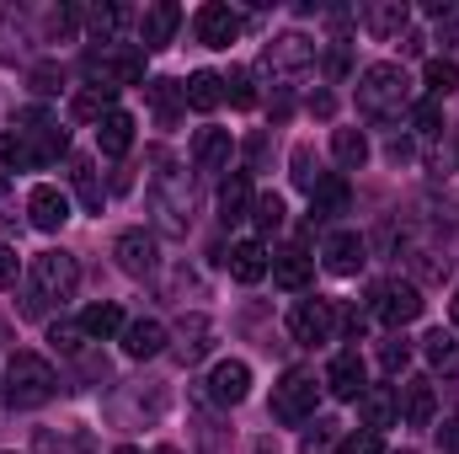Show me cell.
Listing matches in <instances>:
<instances>
[{"label": "cell", "mask_w": 459, "mask_h": 454, "mask_svg": "<svg viewBox=\"0 0 459 454\" xmlns=\"http://www.w3.org/2000/svg\"><path fill=\"white\" fill-rule=\"evenodd\" d=\"M144 97L155 102L160 123H177V118L187 113V97H182V86H177V81H144Z\"/></svg>", "instance_id": "30"}, {"label": "cell", "mask_w": 459, "mask_h": 454, "mask_svg": "<svg viewBox=\"0 0 459 454\" xmlns=\"http://www.w3.org/2000/svg\"><path fill=\"white\" fill-rule=\"evenodd\" d=\"M225 97H230V108H256L251 70H230V75H225Z\"/></svg>", "instance_id": "37"}, {"label": "cell", "mask_w": 459, "mask_h": 454, "mask_svg": "<svg viewBox=\"0 0 459 454\" xmlns=\"http://www.w3.org/2000/svg\"><path fill=\"white\" fill-rule=\"evenodd\" d=\"M54 385H59V380H54V363L38 358V353H16V358L5 363V380H0L11 412H32V406H43V401L54 396Z\"/></svg>", "instance_id": "2"}, {"label": "cell", "mask_w": 459, "mask_h": 454, "mask_svg": "<svg viewBox=\"0 0 459 454\" xmlns=\"http://www.w3.org/2000/svg\"><path fill=\"white\" fill-rule=\"evenodd\" d=\"M379 363H385L390 374H401V369L411 363V347H406V342H401V337H390V342H385V347H379Z\"/></svg>", "instance_id": "43"}, {"label": "cell", "mask_w": 459, "mask_h": 454, "mask_svg": "<svg viewBox=\"0 0 459 454\" xmlns=\"http://www.w3.org/2000/svg\"><path fill=\"white\" fill-rule=\"evenodd\" d=\"M422 353H428V363H433V369H444V374H455V369H459V337H455V332H444V327L422 337Z\"/></svg>", "instance_id": "33"}, {"label": "cell", "mask_w": 459, "mask_h": 454, "mask_svg": "<svg viewBox=\"0 0 459 454\" xmlns=\"http://www.w3.org/2000/svg\"><path fill=\"white\" fill-rule=\"evenodd\" d=\"M321 267H326V273H337V278H352V273L363 267V240H358L352 230L326 235V246H321Z\"/></svg>", "instance_id": "16"}, {"label": "cell", "mask_w": 459, "mask_h": 454, "mask_svg": "<svg viewBox=\"0 0 459 454\" xmlns=\"http://www.w3.org/2000/svg\"><path fill=\"white\" fill-rule=\"evenodd\" d=\"M48 342H54L59 353H81V342H86V332H81V327H54V332H48Z\"/></svg>", "instance_id": "45"}, {"label": "cell", "mask_w": 459, "mask_h": 454, "mask_svg": "<svg viewBox=\"0 0 459 454\" xmlns=\"http://www.w3.org/2000/svg\"><path fill=\"white\" fill-rule=\"evenodd\" d=\"M316 401H321V380L310 369H289L278 385H273V417L283 428H299L316 417Z\"/></svg>", "instance_id": "6"}, {"label": "cell", "mask_w": 459, "mask_h": 454, "mask_svg": "<svg viewBox=\"0 0 459 454\" xmlns=\"http://www.w3.org/2000/svg\"><path fill=\"white\" fill-rule=\"evenodd\" d=\"M422 86H428L433 102H444V97L459 86V65L455 59H428V65H422Z\"/></svg>", "instance_id": "34"}, {"label": "cell", "mask_w": 459, "mask_h": 454, "mask_svg": "<svg viewBox=\"0 0 459 454\" xmlns=\"http://www.w3.org/2000/svg\"><path fill=\"white\" fill-rule=\"evenodd\" d=\"M294 182H299L305 193H316V182H321V171H316V155H310V144H299V150H294Z\"/></svg>", "instance_id": "40"}, {"label": "cell", "mask_w": 459, "mask_h": 454, "mask_svg": "<svg viewBox=\"0 0 459 454\" xmlns=\"http://www.w3.org/2000/svg\"><path fill=\"white\" fill-rule=\"evenodd\" d=\"M113 102H117L113 86H86V92H75L70 118H75V123H102V118L113 113Z\"/></svg>", "instance_id": "28"}, {"label": "cell", "mask_w": 459, "mask_h": 454, "mask_svg": "<svg viewBox=\"0 0 459 454\" xmlns=\"http://www.w3.org/2000/svg\"><path fill=\"white\" fill-rule=\"evenodd\" d=\"M358 417H363V428H368V433H385V428H395V417H401V401H395V390H390V385H368V390L358 396Z\"/></svg>", "instance_id": "15"}, {"label": "cell", "mask_w": 459, "mask_h": 454, "mask_svg": "<svg viewBox=\"0 0 459 454\" xmlns=\"http://www.w3.org/2000/svg\"><path fill=\"white\" fill-rule=\"evenodd\" d=\"M337 450V423H316V433L299 439V454H332Z\"/></svg>", "instance_id": "39"}, {"label": "cell", "mask_w": 459, "mask_h": 454, "mask_svg": "<svg viewBox=\"0 0 459 454\" xmlns=\"http://www.w3.org/2000/svg\"><path fill=\"white\" fill-rule=\"evenodd\" d=\"M347 198H352V193H347L342 177H321L316 193H310V214H321V220H326V214H347Z\"/></svg>", "instance_id": "31"}, {"label": "cell", "mask_w": 459, "mask_h": 454, "mask_svg": "<svg viewBox=\"0 0 459 454\" xmlns=\"http://www.w3.org/2000/svg\"><path fill=\"white\" fill-rule=\"evenodd\" d=\"M230 155H235L230 128H198V139H193V166L198 171H225Z\"/></svg>", "instance_id": "20"}, {"label": "cell", "mask_w": 459, "mask_h": 454, "mask_svg": "<svg viewBox=\"0 0 459 454\" xmlns=\"http://www.w3.org/2000/svg\"><path fill=\"white\" fill-rule=\"evenodd\" d=\"M27 214H32V225H38V230H59L65 220H70V198H65L59 188L38 182V188L27 193Z\"/></svg>", "instance_id": "19"}, {"label": "cell", "mask_w": 459, "mask_h": 454, "mask_svg": "<svg viewBox=\"0 0 459 454\" xmlns=\"http://www.w3.org/2000/svg\"><path fill=\"white\" fill-rule=\"evenodd\" d=\"M209 337H214V327H209L204 316H187V321H182V358L198 363V358L209 353Z\"/></svg>", "instance_id": "35"}, {"label": "cell", "mask_w": 459, "mask_h": 454, "mask_svg": "<svg viewBox=\"0 0 459 454\" xmlns=\"http://www.w3.org/2000/svg\"><path fill=\"white\" fill-rule=\"evenodd\" d=\"M251 220H256L262 235H273V230L283 225V198H278V193H262V198L251 204Z\"/></svg>", "instance_id": "36"}, {"label": "cell", "mask_w": 459, "mask_h": 454, "mask_svg": "<svg viewBox=\"0 0 459 454\" xmlns=\"http://www.w3.org/2000/svg\"><path fill=\"white\" fill-rule=\"evenodd\" d=\"M289 332H294V342H305V347L332 342L337 337V305L332 300H299L289 310Z\"/></svg>", "instance_id": "8"}, {"label": "cell", "mask_w": 459, "mask_h": 454, "mask_svg": "<svg viewBox=\"0 0 459 454\" xmlns=\"http://www.w3.org/2000/svg\"><path fill=\"white\" fill-rule=\"evenodd\" d=\"M332 108H337V102H332L326 92H321V97H310V113H316V118H332Z\"/></svg>", "instance_id": "48"}, {"label": "cell", "mask_w": 459, "mask_h": 454, "mask_svg": "<svg viewBox=\"0 0 459 454\" xmlns=\"http://www.w3.org/2000/svg\"><path fill=\"white\" fill-rule=\"evenodd\" d=\"M155 454H182V450H171V444H160V450H155Z\"/></svg>", "instance_id": "51"}, {"label": "cell", "mask_w": 459, "mask_h": 454, "mask_svg": "<svg viewBox=\"0 0 459 454\" xmlns=\"http://www.w3.org/2000/svg\"><path fill=\"white\" fill-rule=\"evenodd\" d=\"M117 454H139V450H117Z\"/></svg>", "instance_id": "52"}, {"label": "cell", "mask_w": 459, "mask_h": 454, "mask_svg": "<svg viewBox=\"0 0 459 454\" xmlns=\"http://www.w3.org/2000/svg\"><path fill=\"white\" fill-rule=\"evenodd\" d=\"M113 257H117V267H123L128 278H150V273L160 267V246H155L150 230H123V235L113 240Z\"/></svg>", "instance_id": "9"}, {"label": "cell", "mask_w": 459, "mask_h": 454, "mask_svg": "<svg viewBox=\"0 0 459 454\" xmlns=\"http://www.w3.org/2000/svg\"><path fill=\"white\" fill-rule=\"evenodd\" d=\"M59 86H65V70H59V65H38V70H32V92H38V97H54Z\"/></svg>", "instance_id": "41"}, {"label": "cell", "mask_w": 459, "mask_h": 454, "mask_svg": "<svg viewBox=\"0 0 459 454\" xmlns=\"http://www.w3.org/2000/svg\"><path fill=\"white\" fill-rule=\"evenodd\" d=\"M81 289V267L70 251H38L32 257V289L22 300L27 316H43V300H70Z\"/></svg>", "instance_id": "3"}, {"label": "cell", "mask_w": 459, "mask_h": 454, "mask_svg": "<svg viewBox=\"0 0 459 454\" xmlns=\"http://www.w3.org/2000/svg\"><path fill=\"white\" fill-rule=\"evenodd\" d=\"M11 284H16V251L0 240V289H11Z\"/></svg>", "instance_id": "47"}, {"label": "cell", "mask_w": 459, "mask_h": 454, "mask_svg": "<svg viewBox=\"0 0 459 454\" xmlns=\"http://www.w3.org/2000/svg\"><path fill=\"white\" fill-rule=\"evenodd\" d=\"M225 262H230V278H235V284H262L267 267H273V257H267L262 240H235Z\"/></svg>", "instance_id": "18"}, {"label": "cell", "mask_w": 459, "mask_h": 454, "mask_svg": "<svg viewBox=\"0 0 459 454\" xmlns=\"http://www.w3.org/2000/svg\"><path fill=\"white\" fill-rule=\"evenodd\" d=\"M251 177L246 171H230L225 182H220V220L225 225H240V220H251Z\"/></svg>", "instance_id": "21"}, {"label": "cell", "mask_w": 459, "mask_h": 454, "mask_svg": "<svg viewBox=\"0 0 459 454\" xmlns=\"http://www.w3.org/2000/svg\"><path fill=\"white\" fill-rule=\"evenodd\" d=\"M417 273H422V278H444V273H449V257H438V251H417Z\"/></svg>", "instance_id": "46"}, {"label": "cell", "mask_w": 459, "mask_h": 454, "mask_svg": "<svg viewBox=\"0 0 459 454\" xmlns=\"http://www.w3.org/2000/svg\"><path fill=\"white\" fill-rule=\"evenodd\" d=\"M0 166H5V171H32V161H27V150H22L16 128H5V134H0Z\"/></svg>", "instance_id": "38"}, {"label": "cell", "mask_w": 459, "mask_h": 454, "mask_svg": "<svg viewBox=\"0 0 459 454\" xmlns=\"http://www.w3.org/2000/svg\"><path fill=\"white\" fill-rule=\"evenodd\" d=\"M97 144H102V155H128V144H134V118L113 108V113L97 123Z\"/></svg>", "instance_id": "27"}, {"label": "cell", "mask_w": 459, "mask_h": 454, "mask_svg": "<svg viewBox=\"0 0 459 454\" xmlns=\"http://www.w3.org/2000/svg\"><path fill=\"white\" fill-rule=\"evenodd\" d=\"M337 401H358L368 390V369H363V353L358 347H342L332 363H326V380H321Z\"/></svg>", "instance_id": "10"}, {"label": "cell", "mask_w": 459, "mask_h": 454, "mask_svg": "<svg viewBox=\"0 0 459 454\" xmlns=\"http://www.w3.org/2000/svg\"><path fill=\"white\" fill-rule=\"evenodd\" d=\"M123 327H128V321H123V310H117V305H108V300H102V305H91V310L81 316V332H86V342L123 337Z\"/></svg>", "instance_id": "29"}, {"label": "cell", "mask_w": 459, "mask_h": 454, "mask_svg": "<svg viewBox=\"0 0 459 454\" xmlns=\"http://www.w3.org/2000/svg\"><path fill=\"white\" fill-rule=\"evenodd\" d=\"M209 396H214L220 406H240V401L251 396V363H240V358L214 363V374H209Z\"/></svg>", "instance_id": "14"}, {"label": "cell", "mask_w": 459, "mask_h": 454, "mask_svg": "<svg viewBox=\"0 0 459 454\" xmlns=\"http://www.w3.org/2000/svg\"><path fill=\"white\" fill-rule=\"evenodd\" d=\"M395 401H401V417H406V428H428L433 423V412H438V390H433V380H406V385H395Z\"/></svg>", "instance_id": "13"}, {"label": "cell", "mask_w": 459, "mask_h": 454, "mask_svg": "<svg viewBox=\"0 0 459 454\" xmlns=\"http://www.w3.org/2000/svg\"><path fill=\"white\" fill-rule=\"evenodd\" d=\"M11 128H16V139H22V150H27L32 171H38V166H54V161L65 155V144H70V139H65V128H59V118H48L43 108H22Z\"/></svg>", "instance_id": "5"}, {"label": "cell", "mask_w": 459, "mask_h": 454, "mask_svg": "<svg viewBox=\"0 0 459 454\" xmlns=\"http://www.w3.org/2000/svg\"><path fill=\"white\" fill-rule=\"evenodd\" d=\"M166 342L171 337H166L160 321H128V327H123V353H128V358H155Z\"/></svg>", "instance_id": "25"}, {"label": "cell", "mask_w": 459, "mask_h": 454, "mask_svg": "<svg viewBox=\"0 0 459 454\" xmlns=\"http://www.w3.org/2000/svg\"><path fill=\"white\" fill-rule=\"evenodd\" d=\"M390 161H411V144L406 139H390Z\"/></svg>", "instance_id": "49"}, {"label": "cell", "mask_w": 459, "mask_h": 454, "mask_svg": "<svg viewBox=\"0 0 459 454\" xmlns=\"http://www.w3.org/2000/svg\"><path fill=\"white\" fill-rule=\"evenodd\" d=\"M406 22H411V11H406L401 0H379V5H368V11H363V27H368L374 38H401V32H406Z\"/></svg>", "instance_id": "26"}, {"label": "cell", "mask_w": 459, "mask_h": 454, "mask_svg": "<svg viewBox=\"0 0 459 454\" xmlns=\"http://www.w3.org/2000/svg\"><path fill=\"white\" fill-rule=\"evenodd\" d=\"M368 300H374V316H379L385 327H406V321L422 316V289H417V284H401V278L379 284Z\"/></svg>", "instance_id": "7"}, {"label": "cell", "mask_w": 459, "mask_h": 454, "mask_svg": "<svg viewBox=\"0 0 459 454\" xmlns=\"http://www.w3.org/2000/svg\"><path fill=\"white\" fill-rule=\"evenodd\" d=\"M337 454H385V439L363 428V433H352V439H342V450H337Z\"/></svg>", "instance_id": "44"}, {"label": "cell", "mask_w": 459, "mask_h": 454, "mask_svg": "<svg viewBox=\"0 0 459 454\" xmlns=\"http://www.w3.org/2000/svg\"><path fill=\"white\" fill-rule=\"evenodd\" d=\"M86 75H91V86H139L144 81V48L139 43H102V48H91L86 54Z\"/></svg>", "instance_id": "4"}, {"label": "cell", "mask_w": 459, "mask_h": 454, "mask_svg": "<svg viewBox=\"0 0 459 454\" xmlns=\"http://www.w3.org/2000/svg\"><path fill=\"white\" fill-rule=\"evenodd\" d=\"M193 32H198L204 48H230V43L240 38V11H230V5H220V0H209V5H198Z\"/></svg>", "instance_id": "11"}, {"label": "cell", "mask_w": 459, "mask_h": 454, "mask_svg": "<svg viewBox=\"0 0 459 454\" xmlns=\"http://www.w3.org/2000/svg\"><path fill=\"white\" fill-rule=\"evenodd\" d=\"M449 316H455V327H459V294H455V300H449Z\"/></svg>", "instance_id": "50"}, {"label": "cell", "mask_w": 459, "mask_h": 454, "mask_svg": "<svg viewBox=\"0 0 459 454\" xmlns=\"http://www.w3.org/2000/svg\"><path fill=\"white\" fill-rule=\"evenodd\" d=\"M332 155H337L342 171H358V166L368 161V139H363V128H337V134H332Z\"/></svg>", "instance_id": "32"}, {"label": "cell", "mask_w": 459, "mask_h": 454, "mask_svg": "<svg viewBox=\"0 0 459 454\" xmlns=\"http://www.w3.org/2000/svg\"><path fill=\"white\" fill-rule=\"evenodd\" d=\"M267 273H273V284H278V289L299 294V289H310V278H316V262H310L305 251H278Z\"/></svg>", "instance_id": "22"}, {"label": "cell", "mask_w": 459, "mask_h": 454, "mask_svg": "<svg viewBox=\"0 0 459 454\" xmlns=\"http://www.w3.org/2000/svg\"><path fill=\"white\" fill-rule=\"evenodd\" d=\"M182 97H187L193 113H214V108L225 102V75H214V70H193L187 86H182Z\"/></svg>", "instance_id": "23"}, {"label": "cell", "mask_w": 459, "mask_h": 454, "mask_svg": "<svg viewBox=\"0 0 459 454\" xmlns=\"http://www.w3.org/2000/svg\"><path fill=\"white\" fill-rule=\"evenodd\" d=\"M417 128H422V134H438V128H444V102H433V97H422V102H417Z\"/></svg>", "instance_id": "42"}, {"label": "cell", "mask_w": 459, "mask_h": 454, "mask_svg": "<svg viewBox=\"0 0 459 454\" xmlns=\"http://www.w3.org/2000/svg\"><path fill=\"white\" fill-rule=\"evenodd\" d=\"M262 65H267V70H278V75L310 70V65H316V43H310L305 32H283V38H273V43H267Z\"/></svg>", "instance_id": "12"}, {"label": "cell", "mask_w": 459, "mask_h": 454, "mask_svg": "<svg viewBox=\"0 0 459 454\" xmlns=\"http://www.w3.org/2000/svg\"><path fill=\"white\" fill-rule=\"evenodd\" d=\"M177 27H182V5H171V0H155V5L144 11V27H139V48H144V54H150V48H166Z\"/></svg>", "instance_id": "17"}, {"label": "cell", "mask_w": 459, "mask_h": 454, "mask_svg": "<svg viewBox=\"0 0 459 454\" xmlns=\"http://www.w3.org/2000/svg\"><path fill=\"white\" fill-rule=\"evenodd\" d=\"M411 97H417V86H411V75L401 70V65H368L363 75H358V113L374 118V123H390V118H401L411 108Z\"/></svg>", "instance_id": "1"}, {"label": "cell", "mask_w": 459, "mask_h": 454, "mask_svg": "<svg viewBox=\"0 0 459 454\" xmlns=\"http://www.w3.org/2000/svg\"><path fill=\"white\" fill-rule=\"evenodd\" d=\"M70 182H75V198H81V209H86V214H102V204H108V188H102V177H97V166H91L86 155H75V161H70Z\"/></svg>", "instance_id": "24"}]
</instances>
